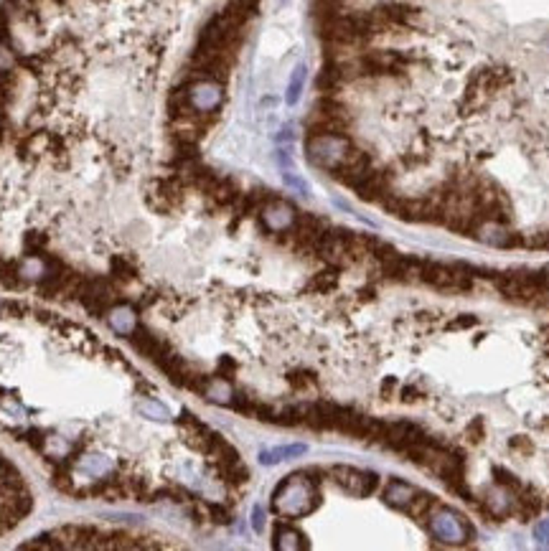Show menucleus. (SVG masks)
I'll return each instance as SVG.
<instances>
[{
	"label": "nucleus",
	"mask_w": 549,
	"mask_h": 551,
	"mask_svg": "<svg viewBox=\"0 0 549 551\" xmlns=\"http://www.w3.org/2000/svg\"><path fill=\"white\" fill-rule=\"evenodd\" d=\"M295 216H297L295 208H292L290 203L280 201V198L270 201L265 208H262V211H259L262 229H265L267 236H270V234H275V232H285V229H290L292 221H295Z\"/></svg>",
	"instance_id": "6e6552de"
},
{
	"label": "nucleus",
	"mask_w": 549,
	"mask_h": 551,
	"mask_svg": "<svg viewBox=\"0 0 549 551\" xmlns=\"http://www.w3.org/2000/svg\"><path fill=\"white\" fill-rule=\"evenodd\" d=\"M397 396H400L402 404H420V402H425L427 389L422 386V381H412V384H405Z\"/></svg>",
	"instance_id": "6ab92c4d"
},
{
	"label": "nucleus",
	"mask_w": 549,
	"mask_h": 551,
	"mask_svg": "<svg viewBox=\"0 0 549 551\" xmlns=\"http://www.w3.org/2000/svg\"><path fill=\"white\" fill-rule=\"evenodd\" d=\"M356 295H359V300H362V303H366V300H374L376 298V287L374 285H366V287H362V290L356 292Z\"/></svg>",
	"instance_id": "2f4dec72"
},
{
	"label": "nucleus",
	"mask_w": 549,
	"mask_h": 551,
	"mask_svg": "<svg viewBox=\"0 0 549 551\" xmlns=\"http://www.w3.org/2000/svg\"><path fill=\"white\" fill-rule=\"evenodd\" d=\"M308 541L292 524H278L275 526V549H305Z\"/></svg>",
	"instance_id": "ddd939ff"
},
{
	"label": "nucleus",
	"mask_w": 549,
	"mask_h": 551,
	"mask_svg": "<svg viewBox=\"0 0 549 551\" xmlns=\"http://www.w3.org/2000/svg\"><path fill=\"white\" fill-rule=\"evenodd\" d=\"M252 528L257 533L265 531V508H262V506H254V511H252Z\"/></svg>",
	"instance_id": "c756f323"
},
{
	"label": "nucleus",
	"mask_w": 549,
	"mask_h": 551,
	"mask_svg": "<svg viewBox=\"0 0 549 551\" xmlns=\"http://www.w3.org/2000/svg\"><path fill=\"white\" fill-rule=\"evenodd\" d=\"M303 84H305V66L297 64L295 69H292V77H290V82H288V94H285V102L290 104V107L297 104V99H300Z\"/></svg>",
	"instance_id": "a211bd4d"
},
{
	"label": "nucleus",
	"mask_w": 549,
	"mask_h": 551,
	"mask_svg": "<svg viewBox=\"0 0 549 551\" xmlns=\"http://www.w3.org/2000/svg\"><path fill=\"white\" fill-rule=\"evenodd\" d=\"M221 99H224L221 82H214V79H194V82H188V102H191V107L196 112L214 115L219 110Z\"/></svg>",
	"instance_id": "423d86ee"
},
{
	"label": "nucleus",
	"mask_w": 549,
	"mask_h": 551,
	"mask_svg": "<svg viewBox=\"0 0 549 551\" xmlns=\"http://www.w3.org/2000/svg\"><path fill=\"white\" fill-rule=\"evenodd\" d=\"M440 500L435 498L433 493H422V490H417L412 498V503L407 506V513L412 516V519H427L430 516V511H433L435 506H438Z\"/></svg>",
	"instance_id": "dca6fc26"
},
{
	"label": "nucleus",
	"mask_w": 549,
	"mask_h": 551,
	"mask_svg": "<svg viewBox=\"0 0 549 551\" xmlns=\"http://www.w3.org/2000/svg\"><path fill=\"white\" fill-rule=\"evenodd\" d=\"M23 247H26V252L33 254V257H41V254L46 252V247H49V236H46V234H39V232H28L26 239H23Z\"/></svg>",
	"instance_id": "aec40b11"
},
{
	"label": "nucleus",
	"mask_w": 549,
	"mask_h": 551,
	"mask_svg": "<svg viewBox=\"0 0 549 551\" xmlns=\"http://www.w3.org/2000/svg\"><path fill=\"white\" fill-rule=\"evenodd\" d=\"M0 315H3V300H0Z\"/></svg>",
	"instance_id": "473e14b6"
},
{
	"label": "nucleus",
	"mask_w": 549,
	"mask_h": 551,
	"mask_svg": "<svg viewBox=\"0 0 549 551\" xmlns=\"http://www.w3.org/2000/svg\"><path fill=\"white\" fill-rule=\"evenodd\" d=\"M422 285L433 287L438 292H450V295H465L476 287L473 282V267L455 262V265H443V262H425L422 270Z\"/></svg>",
	"instance_id": "f257e3e1"
},
{
	"label": "nucleus",
	"mask_w": 549,
	"mask_h": 551,
	"mask_svg": "<svg viewBox=\"0 0 549 551\" xmlns=\"http://www.w3.org/2000/svg\"><path fill=\"white\" fill-rule=\"evenodd\" d=\"M140 270H137V262L130 257V254H115L110 260V277L115 279L117 285H128V282H135Z\"/></svg>",
	"instance_id": "9b49d317"
},
{
	"label": "nucleus",
	"mask_w": 549,
	"mask_h": 551,
	"mask_svg": "<svg viewBox=\"0 0 549 551\" xmlns=\"http://www.w3.org/2000/svg\"><path fill=\"white\" fill-rule=\"evenodd\" d=\"M237 371V363L232 358H221L219 361V376L221 379H232V374Z\"/></svg>",
	"instance_id": "7c9ffc66"
},
{
	"label": "nucleus",
	"mask_w": 549,
	"mask_h": 551,
	"mask_svg": "<svg viewBox=\"0 0 549 551\" xmlns=\"http://www.w3.org/2000/svg\"><path fill=\"white\" fill-rule=\"evenodd\" d=\"M430 531L435 538L445 541V544H465L468 538H473L476 528L460 516V513L450 511L448 506L438 503L430 511Z\"/></svg>",
	"instance_id": "7ed1b4c3"
},
{
	"label": "nucleus",
	"mask_w": 549,
	"mask_h": 551,
	"mask_svg": "<svg viewBox=\"0 0 549 551\" xmlns=\"http://www.w3.org/2000/svg\"><path fill=\"white\" fill-rule=\"evenodd\" d=\"M26 312H31L26 303H20V300H3V315L6 318H23Z\"/></svg>",
	"instance_id": "393cba45"
},
{
	"label": "nucleus",
	"mask_w": 549,
	"mask_h": 551,
	"mask_svg": "<svg viewBox=\"0 0 549 551\" xmlns=\"http://www.w3.org/2000/svg\"><path fill=\"white\" fill-rule=\"evenodd\" d=\"M351 140L349 135H333V132H318V135H308L305 143V153L308 160L318 168L333 170L338 163L343 160V156L349 153Z\"/></svg>",
	"instance_id": "f03ea898"
},
{
	"label": "nucleus",
	"mask_w": 549,
	"mask_h": 551,
	"mask_svg": "<svg viewBox=\"0 0 549 551\" xmlns=\"http://www.w3.org/2000/svg\"><path fill=\"white\" fill-rule=\"evenodd\" d=\"M493 483L501 486V488H506V490L514 493V495H522L524 488L529 486V483H524L522 478H517L511 470H506V467H501V465H493Z\"/></svg>",
	"instance_id": "4468645a"
},
{
	"label": "nucleus",
	"mask_w": 549,
	"mask_h": 551,
	"mask_svg": "<svg viewBox=\"0 0 549 551\" xmlns=\"http://www.w3.org/2000/svg\"><path fill=\"white\" fill-rule=\"evenodd\" d=\"M140 412H145V414H153L155 419H168V409L161 407V404H155V402L140 404Z\"/></svg>",
	"instance_id": "cd10ccee"
},
{
	"label": "nucleus",
	"mask_w": 549,
	"mask_h": 551,
	"mask_svg": "<svg viewBox=\"0 0 549 551\" xmlns=\"http://www.w3.org/2000/svg\"><path fill=\"white\" fill-rule=\"evenodd\" d=\"M414 493H417V488L414 486H409V483H405V480H400V478H392L387 483V488H384V503L397 508V511H407Z\"/></svg>",
	"instance_id": "9d476101"
},
{
	"label": "nucleus",
	"mask_w": 549,
	"mask_h": 551,
	"mask_svg": "<svg viewBox=\"0 0 549 551\" xmlns=\"http://www.w3.org/2000/svg\"><path fill=\"white\" fill-rule=\"evenodd\" d=\"M288 384H290V389L292 391H300V394H308V391H316L318 389V379L313 371H292V374H288Z\"/></svg>",
	"instance_id": "f3484780"
},
{
	"label": "nucleus",
	"mask_w": 549,
	"mask_h": 551,
	"mask_svg": "<svg viewBox=\"0 0 549 551\" xmlns=\"http://www.w3.org/2000/svg\"><path fill=\"white\" fill-rule=\"evenodd\" d=\"M305 450H308L305 445H290V448L262 450V452H259V462H262V465H275V462H280V460H292V457H297V455H303Z\"/></svg>",
	"instance_id": "2eb2a0df"
},
{
	"label": "nucleus",
	"mask_w": 549,
	"mask_h": 551,
	"mask_svg": "<svg viewBox=\"0 0 549 551\" xmlns=\"http://www.w3.org/2000/svg\"><path fill=\"white\" fill-rule=\"evenodd\" d=\"M397 389H400V381H397L395 376H389V379H384L381 381V386H379V394H381V399H395L397 396Z\"/></svg>",
	"instance_id": "bb28decb"
},
{
	"label": "nucleus",
	"mask_w": 549,
	"mask_h": 551,
	"mask_svg": "<svg viewBox=\"0 0 549 551\" xmlns=\"http://www.w3.org/2000/svg\"><path fill=\"white\" fill-rule=\"evenodd\" d=\"M338 279H341V267L328 265V270H321V272H316L310 277L305 290L316 292V295H328V292H333L338 287Z\"/></svg>",
	"instance_id": "f8f14e48"
},
{
	"label": "nucleus",
	"mask_w": 549,
	"mask_h": 551,
	"mask_svg": "<svg viewBox=\"0 0 549 551\" xmlns=\"http://www.w3.org/2000/svg\"><path fill=\"white\" fill-rule=\"evenodd\" d=\"M128 338H130V346H132L137 353H142L145 358H150L155 366L171 353L168 341H163L161 336H155L150 328H145V325H135V328L128 333Z\"/></svg>",
	"instance_id": "0eeeda50"
},
{
	"label": "nucleus",
	"mask_w": 549,
	"mask_h": 551,
	"mask_svg": "<svg viewBox=\"0 0 549 551\" xmlns=\"http://www.w3.org/2000/svg\"><path fill=\"white\" fill-rule=\"evenodd\" d=\"M465 437L473 442V445H481L486 437V422L483 417H476V419H471V424L465 427Z\"/></svg>",
	"instance_id": "5701e85b"
},
{
	"label": "nucleus",
	"mask_w": 549,
	"mask_h": 551,
	"mask_svg": "<svg viewBox=\"0 0 549 551\" xmlns=\"http://www.w3.org/2000/svg\"><path fill=\"white\" fill-rule=\"evenodd\" d=\"M509 450L511 452H517L519 457H529V455L534 452V442H531L529 437L517 435V437H511L509 440Z\"/></svg>",
	"instance_id": "4be33fe9"
},
{
	"label": "nucleus",
	"mask_w": 549,
	"mask_h": 551,
	"mask_svg": "<svg viewBox=\"0 0 549 551\" xmlns=\"http://www.w3.org/2000/svg\"><path fill=\"white\" fill-rule=\"evenodd\" d=\"M110 323H112V328H115L117 333H123V336H128V333L135 328V320H132V312H130V310L112 312Z\"/></svg>",
	"instance_id": "412c9836"
},
{
	"label": "nucleus",
	"mask_w": 549,
	"mask_h": 551,
	"mask_svg": "<svg viewBox=\"0 0 549 551\" xmlns=\"http://www.w3.org/2000/svg\"><path fill=\"white\" fill-rule=\"evenodd\" d=\"M331 480L336 483L341 490L351 495H371L379 488V475L376 473H369V470H356V467H349V465H333L328 470Z\"/></svg>",
	"instance_id": "20e7f679"
},
{
	"label": "nucleus",
	"mask_w": 549,
	"mask_h": 551,
	"mask_svg": "<svg viewBox=\"0 0 549 551\" xmlns=\"http://www.w3.org/2000/svg\"><path fill=\"white\" fill-rule=\"evenodd\" d=\"M479 325V318L471 315V312H460L458 318L450 323V331H465V328H476Z\"/></svg>",
	"instance_id": "a878e982"
},
{
	"label": "nucleus",
	"mask_w": 549,
	"mask_h": 551,
	"mask_svg": "<svg viewBox=\"0 0 549 551\" xmlns=\"http://www.w3.org/2000/svg\"><path fill=\"white\" fill-rule=\"evenodd\" d=\"M534 538L542 546H549V519L547 521H539V524L534 526Z\"/></svg>",
	"instance_id": "c85d7f7f"
},
{
	"label": "nucleus",
	"mask_w": 549,
	"mask_h": 551,
	"mask_svg": "<svg viewBox=\"0 0 549 551\" xmlns=\"http://www.w3.org/2000/svg\"><path fill=\"white\" fill-rule=\"evenodd\" d=\"M206 506V519H211L214 524H229L232 521V513L226 506H219V503H204Z\"/></svg>",
	"instance_id": "b1692460"
},
{
	"label": "nucleus",
	"mask_w": 549,
	"mask_h": 551,
	"mask_svg": "<svg viewBox=\"0 0 549 551\" xmlns=\"http://www.w3.org/2000/svg\"><path fill=\"white\" fill-rule=\"evenodd\" d=\"M486 513H491L493 519H506V516H517V495L509 493L506 488L496 486L488 490L483 498Z\"/></svg>",
	"instance_id": "1a4fd4ad"
},
{
	"label": "nucleus",
	"mask_w": 549,
	"mask_h": 551,
	"mask_svg": "<svg viewBox=\"0 0 549 551\" xmlns=\"http://www.w3.org/2000/svg\"><path fill=\"white\" fill-rule=\"evenodd\" d=\"M471 236H476V239L488 244V247L509 249V247H522L524 234L514 232L509 227V221H481V224H476Z\"/></svg>",
	"instance_id": "39448f33"
}]
</instances>
